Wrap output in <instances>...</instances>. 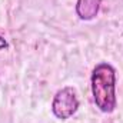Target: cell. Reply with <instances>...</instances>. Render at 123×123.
<instances>
[{
    "label": "cell",
    "mask_w": 123,
    "mask_h": 123,
    "mask_svg": "<svg viewBox=\"0 0 123 123\" xmlns=\"http://www.w3.org/2000/svg\"><path fill=\"white\" fill-rule=\"evenodd\" d=\"M93 100L99 110L103 113H112L116 109V72L109 63H99L92 72Z\"/></svg>",
    "instance_id": "6da1fadb"
},
{
    "label": "cell",
    "mask_w": 123,
    "mask_h": 123,
    "mask_svg": "<svg viewBox=\"0 0 123 123\" xmlns=\"http://www.w3.org/2000/svg\"><path fill=\"white\" fill-rule=\"evenodd\" d=\"M7 47H9V43L6 42L4 37L0 36V50H4V49H7Z\"/></svg>",
    "instance_id": "277c9868"
},
{
    "label": "cell",
    "mask_w": 123,
    "mask_h": 123,
    "mask_svg": "<svg viewBox=\"0 0 123 123\" xmlns=\"http://www.w3.org/2000/svg\"><path fill=\"white\" fill-rule=\"evenodd\" d=\"M77 109H79V99L73 87L67 86L57 90L52 102V112L57 119L66 120L72 117L77 112Z\"/></svg>",
    "instance_id": "7a4b0ae2"
},
{
    "label": "cell",
    "mask_w": 123,
    "mask_h": 123,
    "mask_svg": "<svg viewBox=\"0 0 123 123\" xmlns=\"http://www.w3.org/2000/svg\"><path fill=\"white\" fill-rule=\"evenodd\" d=\"M103 0H77L76 13L82 20H92L97 16Z\"/></svg>",
    "instance_id": "3957f363"
}]
</instances>
